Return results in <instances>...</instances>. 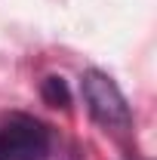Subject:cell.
<instances>
[{
  "mask_svg": "<svg viewBox=\"0 0 157 160\" xmlns=\"http://www.w3.org/2000/svg\"><path fill=\"white\" fill-rule=\"evenodd\" d=\"M80 92H83L89 117L102 129H108L114 136H126L133 129V111L126 105V96L120 92V86L105 71H96V68L86 71L80 77Z\"/></svg>",
  "mask_w": 157,
  "mask_h": 160,
  "instance_id": "obj_1",
  "label": "cell"
},
{
  "mask_svg": "<svg viewBox=\"0 0 157 160\" xmlns=\"http://www.w3.org/2000/svg\"><path fill=\"white\" fill-rule=\"evenodd\" d=\"M49 129L31 114H9L0 123V160H46Z\"/></svg>",
  "mask_w": 157,
  "mask_h": 160,
  "instance_id": "obj_2",
  "label": "cell"
},
{
  "mask_svg": "<svg viewBox=\"0 0 157 160\" xmlns=\"http://www.w3.org/2000/svg\"><path fill=\"white\" fill-rule=\"evenodd\" d=\"M40 96L49 108H68L71 105V96H68V86L62 77H46L40 83Z\"/></svg>",
  "mask_w": 157,
  "mask_h": 160,
  "instance_id": "obj_3",
  "label": "cell"
}]
</instances>
